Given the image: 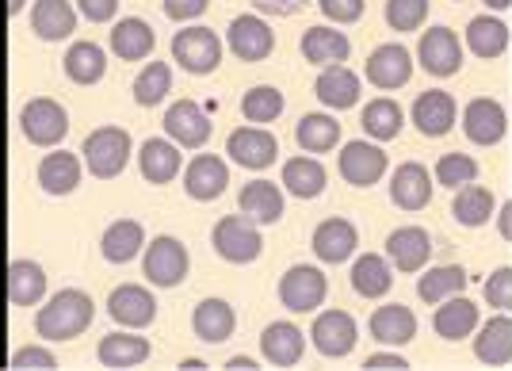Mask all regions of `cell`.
I'll use <instances>...</instances> for the list:
<instances>
[{"label":"cell","mask_w":512,"mask_h":371,"mask_svg":"<svg viewBox=\"0 0 512 371\" xmlns=\"http://www.w3.org/2000/svg\"><path fill=\"white\" fill-rule=\"evenodd\" d=\"M96 318V303L81 287H65L35 314V333L46 341H73L81 337Z\"/></svg>","instance_id":"1"},{"label":"cell","mask_w":512,"mask_h":371,"mask_svg":"<svg viewBox=\"0 0 512 371\" xmlns=\"http://www.w3.org/2000/svg\"><path fill=\"white\" fill-rule=\"evenodd\" d=\"M130 150H134V142H130V134L123 127H100V131H92L85 138L81 157H85L88 173L96 180H115L127 169Z\"/></svg>","instance_id":"2"},{"label":"cell","mask_w":512,"mask_h":371,"mask_svg":"<svg viewBox=\"0 0 512 371\" xmlns=\"http://www.w3.org/2000/svg\"><path fill=\"white\" fill-rule=\"evenodd\" d=\"M172 62L192 77H207L222 62V39L211 27H184L172 35Z\"/></svg>","instance_id":"3"},{"label":"cell","mask_w":512,"mask_h":371,"mask_svg":"<svg viewBox=\"0 0 512 371\" xmlns=\"http://www.w3.org/2000/svg\"><path fill=\"white\" fill-rule=\"evenodd\" d=\"M211 245L222 261L230 264H253L264 249L256 222H249L245 215H230V219H218L211 230Z\"/></svg>","instance_id":"4"},{"label":"cell","mask_w":512,"mask_h":371,"mask_svg":"<svg viewBox=\"0 0 512 371\" xmlns=\"http://www.w3.org/2000/svg\"><path fill=\"white\" fill-rule=\"evenodd\" d=\"M188 268H192V261H188L184 241L169 238V234L153 238L146 245V253H142V272H146V280L153 287H180Z\"/></svg>","instance_id":"5"},{"label":"cell","mask_w":512,"mask_h":371,"mask_svg":"<svg viewBox=\"0 0 512 371\" xmlns=\"http://www.w3.org/2000/svg\"><path fill=\"white\" fill-rule=\"evenodd\" d=\"M20 131L35 146H58L65 134H69V111L58 100H50V96H35V100L23 104Z\"/></svg>","instance_id":"6"},{"label":"cell","mask_w":512,"mask_h":371,"mask_svg":"<svg viewBox=\"0 0 512 371\" xmlns=\"http://www.w3.org/2000/svg\"><path fill=\"white\" fill-rule=\"evenodd\" d=\"M325 295H329V280H325V272L314 268V264H295L279 280V303L287 306V310H295V314L318 310L325 303Z\"/></svg>","instance_id":"7"},{"label":"cell","mask_w":512,"mask_h":371,"mask_svg":"<svg viewBox=\"0 0 512 371\" xmlns=\"http://www.w3.org/2000/svg\"><path fill=\"white\" fill-rule=\"evenodd\" d=\"M310 337H314V349H318L321 356L341 360V356H348V352L356 349L360 329H356V318H352V314H344V310H325V314L314 318Z\"/></svg>","instance_id":"8"},{"label":"cell","mask_w":512,"mask_h":371,"mask_svg":"<svg viewBox=\"0 0 512 371\" xmlns=\"http://www.w3.org/2000/svg\"><path fill=\"white\" fill-rule=\"evenodd\" d=\"M165 134L184 150H199L211 142V115L199 108L195 100H176L165 111Z\"/></svg>","instance_id":"9"},{"label":"cell","mask_w":512,"mask_h":371,"mask_svg":"<svg viewBox=\"0 0 512 371\" xmlns=\"http://www.w3.org/2000/svg\"><path fill=\"white\" fill-rule=\"evenodd\" d=\"M386 165H390V157H386L379 146H371V142H348V146L337 153V169H341V176L352 188H371V184H379L386 173Z\"/></svg>","instance_id":"10"},{"label":"cell","mask_w":512,"mask_h":371,"mask_svg":"<svg viewBox=\"0 0 512 371\" xmlns=\"http://www.w3.org/2000/svg\"><path fill=\"white\" fill-rule=\"evenodd\" d=\"M363 73H367V81L375 88L394 92V88L409 85V77H413V58H409V50L402 43H383L371 50Z\"/></svg>","instance_id":"11"},{"label":"cell","mask_w":512,"mask_h":371,"mask_svg":"<svg viewBox=\"0 0 512 371\" xmlns=\"http://www.w3.org/2000/svg\"><path fill=\"white\" fill-rule=\"evenodd\" d=\"M226 46L241 62H264L276 50V35L260 16H237L226 31Z\"/></svg>","instance_id":"12"},{"label":"cell","mask_w":512,"mask_h":371,"mask_svg":"<svg viewBox=\"0 0 512 371\" xmlns=\"http://www.w3.org/2000/svg\"><path fill=\"white\" fill-rule=\"evenodd\" d=\"M417 62L425 66V73L432 77H451L463 66V46L455 39V31L448 27H432L421 35V46H417Z\"/></svg>","instance_id":"13"},{"label":"cell","mask_w":512,"mask_h":371,"mask_svg":"<svg viewBox=\"0 0 512 371\" xmlns=\"http://www.w3.org/2000/svg\"><path fill=\"white\" fill-rule=\"evenodd\" d=\"M505 131H509V115L497 100H490V96L470 100L467 111H463V134L474 146H497L505 138Z\"/></svg>","instance_id":"14"},{"label":"cell","mask_w":512,"mask_h":371,"mask_svg":"<svg viewBox=\"0 0 512 371\" xmlns=\"http://www.w3.org/2000/svg\"><path fill=\"white\" fill-rule=\"evenodd\" d=\"M107 314H111L119 326L146 329V326H153V318H157V299H153V291H146V287L123 284L107 295Z\"/></svg>","instance_id":"15"},{"label":"cell","mask_w":512,"mask_h":371,"mask_svg":"<svg viewBox=\"0 0 512 371\" xmlns=\"http://www.w3.org/2000/svg\"><path fill=\"white\" fill-rule=\"evenodd\" d=\"M226 153L241 169H268V165H276L279 142L276 134H268L264 127H237L226 142Z\"/></svg>","instance_id":"16"},{"label":"cell","mask_w":512,"mask_h":371,"mask_svg":"<svg viewBox=\"0 0 512 371\" xmlns=\"http://www.w3.org/2000/svg\"><path fill=\"white\" fill-rule=\"evenodd\" d=\"M432 257V238L421 226H398L386 238V261L394 264L398 272H421Z\"/></svg>","instance_id":"17"},{"label":"cell","mask_w":512,"mask_h":371,"mask_svg":"<svg viewBox=\"0 0 512 371\" xmlns=\"http://www.w3.org/2000/svg\"><path fill=\"white\" fill-rule=\"evenodd\" d=\"M226 184H230V169H226V161L214 157V153H199L192 165H188V173H184V192H188L195 203L218 199L226 192Z\"/></svg>","instance_id":"18"},{"label":"cell","mask_w":512,"mask_h":371,"mask_svg":"<svg viewBox=\"0 0 512 371\" xmlns=\"http://www.w3.org/2000/svg\"><path fill=\"white\" fill-rule=\"evenodd\" d=\"M46 295V272L39 261H12L4 268V299L12 306H39Z\"/></svg>","instance_id":"19"},{"label":"cell","mask_w":512,"mask_h":371,"mask_svg":"<svg viewBox=\"0 0 512 371\" xmlns=\"http://www.w3.org/2000/svg\"><path fill=\"white\" fill-rule=\"evenodd\" d=\"M474 356L490 368H512V310H497V318L482 326L474 337Z\"/></svg>","instance_id":"20"},{"label":"cell","mask_w":512,"mask_h":371,"mask_svg":"<svg viewBox=\"0 0 512 371\" xmlns=\"http://www.w3.org/2000/svg\"><path fill=\"white\" fill-rule=\"evenodd\" d=\"M310 245H314L318 261L344 264L356 253V245H360V230L348 219H325L318 230H314V241H310Z\"/></svg>","instance_id":"21"},{"label":"cell","mask_w":512,"mask_h":371,"mask_svg":"<svg viewBox=\"0 0 512 371\" xmlns=\"http://www.w3.org/2000/svg\"><path fill=\"white\" fill-rule=\"evenodd\" d=\"M260 352L272 368H295L306 352V337L299 326L291 322H272V326L260 333Z\"/></svg>","instance_id":"22"},{"label":"cell","mask_w":512,"mask_h":371,"mask_svg":"<svg viewBox=\"0 0 512 371\" xmlns=\"http://www.w3.org/2000/svg\"><path fill=\"white\" fill-rule=\"evenodd\" d=\"M390 199L402 207V211H421L432 199V176L421 161H406L394 169V180H390Z\"/></svg>","instance_id":"23"},{"label":"cell","mask_w":512,"mask_h":371,"mask_svg":"<svg viewBox=\"0 0 512 371\" xmlns=\"http://www.w3.org/2000/svg\"><path fill=\"white\" fill-rule=\"evenodd\" d=\"M31 31L43 43H62L77 31V12L69 0H35L31 8Z\"/></svg>","instance_id":"24"},{"label":"cell","mask_w":512,"mask_h":371,"mask_svg":"<svg viewBox=\"0 0 512 371\" xmlns=\"http://www.w3.org/2000/svg\"><path fill=\"white\" fill-rule=\"evenodd\" d=\"M371 337H375L379 345H386V349L409 345V341L417 337V318H413V310L402 303L379 306V310L371 314Z\"/></svg>","instance_id":"25"},{"label":"cell","mask_w":512,"mask_h":371,"mask_svg":"<svg viewBox=\"0 0 512 371\" xmlns=\"http://www.w3.org/2000/svg\"><path fill=\"white\" fill-rule=\"evenodd\" d=\"M192 329H195V337H199V341H207V345H222V341H230V337H234V329H237L234 306L226 303V299H203L192 314Z\"/></svg>","instance_id":"26"},{"label":"cell","mask_w":512,"mask_h":371,"mask_svg":"<svg viewBox=\"0 0 512 371\" xmlns=\"http://www.w3.org/2000/svg\"><path fill=\"white\" fill-rule=\"evenodd\" d=\"M146 249V226L138 219H119L111 222L100 238V253L107 264H127Z\"/></svg>","instance_id":"27"},{"label":"cell","mask_w":512,"mask_h":371,"mask_svg":"<svg viewBox=\"0 0 512 371\" xmlns=\"http://www.w3.org/2000/svg\"><path fill=\"white\" fill-rule=\"evenodd\" d=\"M180 146L172 138H146L142 153H138V169L150 184H172L180 173Z\"/></svg>","instance_id":"28"},{"label":"cell","mask_w":512,"mask_h":371,"mask_svg":"<svg viewBox=\"0 0 512 371\" xmlns=\"http://www.w3.org/2000/svg\"><path fill=\"white\" fill-rule=\"evenodd\" d=\"M314 92H318V100L325 104V108L348 111L360 104V77H356L348 66H325L318 77V85H314Z\"/></svg>","instance_id":"29"},{"label":"cell","mask_w":512,"mask_h":371,"mask_svg":"<svg viewBox=\"0 0 512 371\" xmlns=\"http://www.w3.org/2000/svg\"><path fill=\"white\" fill-rule=\"evenodd\" d=\"M237 207L256 226H272V222L283 219V192H279L276 184H268V180H253V184L241 188Z\"/></svg>","instance_id":"30"},{"label":"cell","mask_w":512,"mask_h":371,"mask_svg":"<svg viewBox=\"0 0 512 371\" xmlns=\"http://www.w3.org/2000/svg\"><path fill=\"white\" fill-rule=\"evenodd\" d=\"M153 27L138 16H127L111 27V54L123 58V62H146L153 54Z\"/></svg>","instance_id":"31"},{"label":"cell","mask_w":512,"mask_h":371,"mask_svg":"<svg viewBox=\"0 0 512 371\" xmlns=\"http://www.w3.org/2000/svg\"><path fill=\"white\" fill-rule=\"evenodd\" d=\"M478 303H470L463 295H455L448 303L436 306V318H432V329L444 337V341H467L470 333L478 329Z\"/></svg>","instance_id":"32"},{"label":"cell","mask_w":512,"mask_h":371,"mask_svg":"<svg viewBox=\"0 0 512 371\" xmlns=\"http://www.w3.org/2000/svg\"><path fill=\"white\" fill-rule=\"evenodd\" d=\"M413 123H417V131L425 134V138H440V134L451 131V123H455V100H451L448 92H421L417 96V104H413Z\"/></svg>","instance_id":"33"},{"label":"cell","mask_w":512,"mask_h":371,"mask_svg":"<svg viewBox=\"0 0 512 371\" xmlns=\"http://www.w3.org/2000/svg\"><path fill=\"white\" fill-rule=\"evenodd\" d=\"M352 54V43L344 31H333V27H310L302 35V58L314 62V66H341Z\"/></svg>","instance_id":"34"},{"label":"cell","mask_w":512,"mask_h":371,"mask_svg":"<svg viewBox=\"0 0 512 371\" xmlns=\"http://www.w3.org/2000/svg\"><path fill=\"white\" fill-rule=\"evenodd\" d=\"M39 184H43L46 196H69V192H77V184H81V161H77V153L69 150L46 153L43 165H39Z\"/></svg>","instance_id":"35"},{"label":"cell","mask_w":512,"mask_h":371,"mask_svg":"<svg viewBox=\"0 0 512 371\" xmlns=\"http://www.w3.org/2000/svg\"><path fill=\"white\" fill-rule=\"evenodd\" d=\"M96 360L104 368H138V364L150 360V341L134 337V333H107L96 345Z\"/></svg>","instance_id":"36"},{"label":"cell","mask_w":512,"mask_h":371,"mask_svg":"<svg viewBox=\"0 0 512 371\" xmlns=\"http://www.w3.org/2000/svg\"><path fill=\"white\" fill-rule=\"evenodd\" d=\"M62 69L73 85H100L107 73V54L96 43H73L65 50Z\"/></svg>","instance_id":"37"},{"label":"cell","mask_w":512,"mask_h":371,"mask_svg":"<svg viewBox=\"0 0 512 371\" xmlns=\"http://www.w3.org/2000/svg\"><path fill=\"white\" fill-rule=\"evenodd\" d=\"M352 287L363 299H383L386 291L394 287V272H390V261L379 257V253H363L352 264Z\"/></svg>","instance_id":"38"},{"label":"cell","mask_w":512,"mask_h":371,"mask_svg":"<svg viewBox=\"0 0 512 371\" xmlns=\"http://www.w3.org/2000/svg\"><path fill=\"white\" fill-rule=\"evenodd\" d=\"M467 46L474 58H501L509 50V27L497 16H474L467 27Z\"/></svg>","instance_id":"39"},{"label":"cell","mask_w":512,"mask_h":371,"mask_svg":"<svg viewBox=\"0 0 512 371\" xmlns=\"http://www.w3.org/2000/svg\"><path fill=\"white\" fill-rule=\"evenodd\" d=\"M463 287H467V268H459V264H440V268H428L425 276H421V284H417V295L425 299V303L440 306L455 299V295H463Z\"/></svg>","instance_id":"40"},{"label":"cell","mask_w":512,"mask_h":371,"mask_svg":"<svg viewBox=\"0 0 512 371\" xmlns=\"http://www.w3.org/2000/svg\"><path fill=\"white\" fill-rule=\"evenodd\" d=\"M295 138H299V146L306 153H329L341 146V123L333 119V115H321V111H310V115H302L299 131H295Z\"/></svg>","instance_id":"41"},{"label":"cell","mask_w":512,"mask_h":371,"mask_svg":"<svg viewBox=\"0 0 512 371\" xmlns=\"http://www.w3.org/2000/svg\"><path fill=\"white\" fill-rule=\"evenodd\" d=\"M283 184L295 199H318L325 192V169L318 157H291L283 165Z\"/></svg>","instance_id":"42"},{"label":"cell","mask_w":512,"mask_h":371,"mask_svg":"<svg viewBox=\"0 0 512 371\" xmlns=\"http://www.w3.org/2000/svg\"><path fill=\"white\" fill-rule=\"evenodd\" d=\"M363 131L371 134L375 142H390V138H398L402 134V123H406V111L398 108L394 100H386V96H379V100H371L367 108H363Z\"/></svg>","instance_id":"43"},{"label":"cell","mask_w":512,"mask_h":371,"mask_svg":"<svg viewBox=\"0 0 512 371\" xmlns=\"http://www.w3.org/2000/svg\"><path fill=\"white\" fill-rule=\"evenodd\" d=\"M451 211H455V222L459 226H467V230H478V226H486L493 215V192L486 188H478L474 180L459 188V196L451 203Z\"/></svg>","instance_id":"44"},{"label":"cell","mask_w":512,"mask_h":371,"mask_svg":"<svg viewBox=\"0 0 512 371\" xmlns=\"http://www.w3.org/2000/svg\"><path fill=\"white\" fill-rule=\"evenodd\" d=\"M241 115H245L249 123H276L279 115H283V92L272 85L249 88L245 100H241Z\"/></svg>","instance_id":"45"},{"label":"cell","mask_w":512,"mask_h":371,"mask_svg":"<svg viewBox=\"0 0 512 371\" xmlns=\"http://www.w3.org/2000/svg\"><path fill=\"white\" fill-rule=\"evenodd\" d=\"M169 88H172L169 62H150V66L138 73V81H134V100H138L142 108H157Z\"/></svg>","instance_id":"46"},{"label":"cell","mask_w":512,"mask_h":371,"mask_svg":"<svg viewBox=\"0 0 512 371\" xmlns=\"http://www.w3.org/2000/svg\"><path fill=\"white\" fill-rule=\"evenodd\" d=\"M474 176H478V161H474L470 153H448V157H440V165H436L440 188H463Z\"/></svg>","instance_id":"47"},{"label":"cell","mask_w":512,"mask_h":371,"mask_svg":"<svg viewBox=\"0 0 512 371\" xmlns=\"http://www.w3.org/2000/svg\"><path fill=\"white\" fill-rule=\"evenodd\" d=\"M428 20V0H386V23L394 31H417Z\"/></svg>","instance_id":"48"},{"label":"cell","mask_w":512,"mask_h":371,"mask_svg":"<svg viewBox=\"0 0 512 371\" xmlns=\"http://www.w3.org/2000/svg\"><path fill=\"white\" fill-rule=\"evenodd\" d=\"M486 303L497 310H512V268H497L486 280Z\"/></svg>","instance_id":"49"},{"label":"cell","mask_w":512,"mask_h":371,"mask_svg":"<svg viewBox=\"0 0 512 371\" xmlns=\"http://www.w3.org/2000/svg\"><path fill=\"white\" fill-rule=\"evenodd\" d=\"M12 368H58V356L50 349H43V345H27V349L12 352Z\"/></svg>","instance_id":"50"},{"label":"cell","mask_w":512,"mask_h":371,"mask_svg":"<svg viewBox=\"0 0 512 371\" xmlns=\"http://www.w3.org/2000/svg\"><path fill=\"white\" fill-rule=\"evenodd\" d=\"M325 20L333 23H356L363 16V0H318Z\"/></svg>","instance_id":"51"},{"label":"cell","mask_w":512,"mask_h":371,"mask_svg":"<svg viewBox=\"0 0 512 371\" xmlns=\"http://www.w3.org/2000/svg\"><path fill=\"white\" fill-rule=\"evenodd\" d=\"M207 8H211V0H161V12L176 23L195 20V16H203Z\"/></svg>","instance_id":"52"},{"label":"cell","mask_w":512,"mask_h":371,"mask_svg":"<svg viewBox=\"0 0 512 371\" xmlns=\"http://www.w3.org/2000/svg\"><path fill=\"white\" fill-rule=\"evenodd\" d=\"M77 12L92 23H107V20H115L119 0H77Z\"/></svg>","instance_id":"53"},{"label":"cell","mask_w":512,"mask_h":371,"mask_svg":"<svg viewBox=\"0 0 512 371\" xmlns=\"http://www.w3.org/2000/svg\"><path fill=\"white\" fill-rule=\"evenodd\" d=\"M249 4L264 16H299L310 0H249Z\"/></svg>","instance_id":"54"},{"label":"cell","mask_w":512,"mask_h":371,"mask_svg":"<svg viewBox=\"0 0 512 371\" xmlns=\"http://www.w3.org/2000/svg\"><path fill=\"white\" fill-rule=\"evenodd\" d=\"M363 368H371V371H390V368H409L406 360H402V356H398V352H375V356H367V364H363Z\"/></svg>","instance_id":"55"},{"label":"cell","mask_w":512,"mask_h":371,"mask_svg":"<svg viewBox=\"0 0 512 371\" xmlns=\"http://www.w3.org/2000/svg\"><path fill=\"white\" fill-rule=\"evenodd\" d=\"M27 0H0V16H20Z\"/></svg>","instance_id":"56"},{"label":"cell","mask_w":512,"mask_h":371,"mask_svg":"<svg viewBox=\"0 0 512 371\" xmlns=\"http://www.w3.org/2000/svg\"><path fill=\"white\" fill-rule=\"evenodd\" d=\"M226 368H234V371H249V368H256V360H249V356H234Z\"/></svg>","instance_id":"57"},{"label":"cell","mask_w":512,"mask_h":371,"mask_svg":"<svg viewBox=\"0 0 512 371\" xmlns=\"http://www.w3.org/2000/svg\"><path fill=\"white\" fill-rule=\"evenodd\" d=\"M501 222H505V238H512V203H505V211H501Z\"/></svg>","instance_id":"58"},{"label":"cell","mask_w":512,"mask_h":371,"mask_svg":"<svg viewBox=\"0 0 512 371\" xmlns=\"http://www.w3.org/2000/svg\"><path fill=\"white\" fill-rule=\"evenodd\" d=\"M486 8H493V12H505V8H512V0H482Z\"/></svg>","instance_id":"59"},{"label":"cell","mask_w":512,"mask_h":371,"mask_svg":"<svg viewBox=\"0 0 512 371\" xmlns=\"http://www.w3.org/2000/svg\"><path fill=\"white\" fill-rule=\"evenodd\" d=\"M180 368H188V371H199V368H207V364H203V360H184V364H180Z\"/></svg>","instance_id":"60"}]
</instances>
